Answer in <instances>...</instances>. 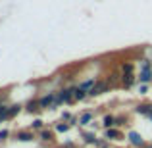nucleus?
<instances>
[{
    "label": "nucleus",
    "mask_w": 152,
    "mask_h": 148,
    "mask_svg": "<svg viewBox=\"0 0 152 148\" xmlns=\"http://www.w3.org/2000/svg\"><path fill=\"white\" fill-rule=\"evenodd\" d=\"M112 90V85L106 81V79H96V83L93 85V89L89 90V98H96V96H102V94L110 93Z\"/></svg>",
    "instance_id": "nucleus-2"
},
{
    "label": "nucleus",
    "mask_w": 152,
    "mask_h": 148,
    "mask_svg": "<svg viewBox=\"0 0 152 148\" xmlns=\"http://www.w3.org/2000/svg\"><path fill=\"white\" fill-rule=\"evenodd\" d=\"M148 121H150V123H152V114H150V115H148Z\"/></svg>",
    "instance_id": "nucleus-29"
},
{
    "label": "nucleus",
    "mask_w": 152,
    "mask_h": 148,
    "mask_svg": "<svg viewBox=\"0 0 152 148\" xmlns=\"http://www.w3.org/2000/svg\"><path fill=\"white\" fill-rule=\"evenodd\" d=\"M0 104H8V93H0Z\"/></svg>",
    "instance_id": "nucleus-25"
},
{
    "label": "nucleus",
    "mask_w": 152,
    "mask_h": 148,
    "mask_svg": "<svg viewBox=\"0 0 152 148\" xmlns=\"http://www.w3.org/2000/svg\"><path fill=\"white\" fill-rule=\"evenodd\" d=\"M148 90H150V85H146V83H139V85H137V93L141 94V96L148 94Z\"/></svg>",
    "instance_id": "nucleus-21"
},
{
    "label": "nucleus",
    "mask_w": 152,
    "mask_h": 148,
    "mask_svg": "<svg viewBox=\"0 0 152 148\" xmlns=\"http://www.w3.org/2000/svg\"><path fill=\"white\" fill-rule=\"evenodd\" d=\"M21 112H25V108H23V104H21V102H14V104H10V119L18 117Z\"/></svg>",
    "instance_id": "nucleus-14"
},
{
    "label": "nucleus",
    "mask_w": 152,
    "mask_h": 148,
    "mask_svg": "<svg viewBox=\"0 0 152 148\" xmlns=\"http://www.w3.org/2000/svg\"><path fill=\"white\" fill-rule=\"evenodd\" d=\"M71 117H73V115H71L69 112H62V121H69Z\"/></svg>",
    "instance_id": "nucleus-24"
},
{
    "label": "nucleus",
    "mask_w": 152,
    "mask_h": 148,
    "mask_svg": "<svg viewBox=\"0 0 152 148\" xmlns=\"http://www.w3.org/2000/svg\"><path fill=\"white\" fill-rule=\"evenodd\" d=\"M142 148H152V142H146V144L142 146Z\"/></svg>",
    "instance_id": "nucleus-28"
},
{
    "label": "nucleus",
    "mask_w": 152,
    "mask_h": 148,
    "mask_svg": "<svg viewBox=\"0 0 152 148\" xmlns=\"http://www.w3.org/2000/svg\"><path fill=\"white\" fill-rule=\"evenodd\" d=\"M37 137H39V141H42V142H54V139H56V131H52V129H41L37 133Z\"/></svg>",
    "instance_id": "nucleus-9"
},
{
    "label": "nucleus",
    "mask_w": 152,
    "mask_h": 148,
    "mask_svg": "<svg viewBox=\"0 0 152 148\" xmlns=\"http://www.w3.org/2000/svg\"><path fill=\"white\" fill-rule=\"evenodd\" d=\"M73 148H77V146H73Z\"/></svg>",
    "instance_id": "nucleus-31"
},
{
    "label": "nucleus",
    "mask_w": 152,
    "mask_h": 148,
    "mask_svg": "<svg viewBox=\"0 0 152 148\" xmlns=\"http://www.w3.org/2000/svg\"><path fill=\"white\" fill-rule=\"evenodd\" d=\"M135 114H137V115H145V117H148V115L152 114V104H150V102L137 104V106H135Z\"/></svg>",
    "instance_id": "nucleus-12"
},
{
    "label": "nucleus",
    "mask_w": 152,
    "mask_h": 148,
    "mask_svg": "<svg viewBox=\"0 0 152 148\" xmlns=\"http://www.w3.org/2000/svg\"><path fill=\"white\" fill-rule=\"evenodd\" d=\"M14 139L18 142H33L35 139H37V133L31 131V129H19V131L14 133Z\"/></svg>",
    "instance_id": "nucleus-4"
},
{
    "label": "nucleus",
    "mask_w": 152,
    "mask_h": 148,
    "mask_svg": "<svg viewBox=\"0 0 152 148\" xmlns=\"http://www.w3.org/2000/svg\"><path fill=\"white\" fill-rule=\"evenodd\" d=\"M106 81L110 83L112 87H115L118 83H121V71H112V73L106 77Z\"/></svg>",
    "instance_id": "nucleus-18"
},
{
    "label": "nucleus",
    "mask_w": 152,
    "mask_h": 148,
    "mask_svg": "<svg viewBox=\"0 0 152 148\" xmlns=\"http://www.w3.org/2000/svg\"><path fill=\"white\" fill-rule=\"evenodd\" d=\"M8 137H10V131L8 129H0V142H4Z\"/></svg>",
    "instance_id": "nucleus-22"
},
{
    "label": "nucleus",
    "mask_w": 152,
    "mask_h": 148,
    "mask_svg": "<svg viewBox=\"0 0 152 148\" xmlns=\"http://www.w3.org/2000/svg\"><path fill=\"white\" fill-rule=\"evenodd\" d=\"M123 125H127V117H118L115 119V127H123Z\"/></svg>",
    "instance_id": "nucleus-23"
},
{
    "label": "nucleus",
    "mask_w": 152,
    "mask_h": 148,
    "mask_svg": "<svg viewBox=\"0 0 152 148\" xmlns=\"http://www.w3.org/2000/svg\"><path fill=\"white\" fill-rule=\"evenodd\" d=\"M73 96H75V102H83V100L89 98V93H87V90H83L79 85H75L73 87Z\"/></svg>",
    "instance_id": "nucleus-15"
},
{
    "label": "nucleus",
    "mask_w": 152,
    "mask_h": 148,
    "mask_svg": "<svg viewBox=\"0 0 152 148\" xmlns=\"http://www.w3.org/2000/svg\"><path fill=\"white\" fill-rule=\"evenodd\" d=\"M135 85H139L137 75H135V73H121V83H119V87H121V89L129 90V89H133Z\"/></svg>",
    "instance_id": "nucleus-7"
},
{
    "label": "nucleus",
    "mask_w": 152,
    "mask_h": 148,
    "mask_svg": "<svg viewBox=\"0 0 152 148\" xmlns=\"http://www.w3.org/2000/svg\"><path fill=\"white\" fill-rule=\"evenodd\" d=\"M69 129H71V123H69V121H60V123H54V131H56V133H60V135L67 133Z\"/></svg>",
    "instance_id": "nucleus-17"
},
{
    "label": "nucleus",
    "mask_w": 152,
    "mask_h": 148,
    "mask_svg": "<svg viewBox=\"0 0 152 148\" xmlns=\"http://www.w3.org/2000/svg\"><path fill=\"white\" fill-rule=\"evenodd\" d=\"M2 123H4V121H2V119H0V125H2Z\"/></svg>",
    "instance_id": "nucleus-30"
},
{
    "label": "nucleus",
    "mask_w": 152,
    "mask_h": 148,
    "mask_svg": "<svg viewBox=\"0 0 152 148\" xmlns=\"http://www.w3.org/2000/svg\"><path fill=\"white\" fill-rule=\"evenodd\" d=\"M100 148H112V146H110V141H106V139H104V142L100 144Z\"/></svg>",
    "instance_id": "nucleus-26"
},
{
    "label": "nucleus",
    "mask_w": 152,
    "mask_h": 148,
    "mask_svg": "<svg viewBox=\"0 0 152 148\" xmlns=\"http://www.w3.org/2000/svg\"><path fill=\"white\" fill-rule=\"evenodd\" d=\"M27 114H39L41 112V104H39V98H29L25 104H23Z\"/></svg>",
    "instance_id": "nucleus-10"
},
{
    "label": "nucleus",
    "mask_w": 152,
    "mask_h": 148,
    "mask_svg": "<svg viewBox=\"0 0 152 148\" xmlns=\"http://www.w3.org/2000/svg\"><path fill=\"white\" fill-rule=\"evenodd\" d=\"M106 141H110V142H114V141H123V133H121V129L119 127H110V129H104V135H102Z\"/></svg>",
    "instance_id": "nucleus-8"
},
{
    "label": "nucleus",
    "mask_w": 152,
    "mask_h": 148,
    "mask_svg": "<svg viewBox=\"0 0 152 148\" xmlns=\"http://www.w3.org/2000/svg\"><path fill=\"white\" fill-rule=\"evenodd\" d=\"M93 121H94V112L87 110V112H81V114H79V125H81V127L91 125Z\"/></svg>",
    "instance_id": "nucleus-11"
},
{
    "label": "nucleus",
    "mask_w": 152,
    "mask_h": 148,
    "mask_svg": "<svg viewBox=\"0 0 152 148\" xmlns=\"http://www.w3.org/2000/svg\"><path fill=\"white\" fill-rule=\"evenodd\" d=\"M89 127H91V131H96V129H98V123H96V121H93Z\"/></svg>",
    "instance_id": "nucleus-27"
},
{
    "label": "nucleus",
    "mask_w": 152,
    "mask_h": 148,
    "mask_svg": "<svg viewBox=\"0 0 152 148\" xmlns=\"http://www.w3.org/2000/svg\"><path fill=\"white\" fill-rule=\"evenodd\" d=\"M54 102H56V90H48V93H45L42 96H39L41 110H50Z\"/></svg>",
    "instance_id": "nucleus-6"
},
{
    "label": "nucleus",
    "mask_w": 152,
    "mask_h": 148,
    "mask_svg": "<svg viewBox=\"0 0 152 148\" xmlns=\"http://www.w3.org/2000/svg\"><path fill=\"white\" fill-rule=\"evenodd\" d=\"M94 83H96V79H94V77H89V79H85V81H81V83H79V87H81L83 90H87V93H89V90L93 89V85H94Z\"/></svg>",
    "instance_id": "nucleus-20"
},
{
    "label": "nucleus",
    "mask_w": 152,
    "mask_h": 148,
    "mask_svg": "<svg viewBox=\"0 0 152 148\" xmlns=\"http://www.w3.org/2000/svg\"><path fill=\"white\" fill-rule=\"evenodd\" d=\"M115 119H118V115H114V114H104V117H102V121H100L102 129H110V127H115Z\"/></svg>",
    "instance_id": "nucleus-13"
},
{
    "label": "nucleus",
    "mask_w": 152,
    "mask_h": 148,
    "mask_svg": "<svg viewBox=\"0 0 152 148\" xmlns=\"http://www.w3.org/2000/svg\"><path fill=\"white\" fill-rule=\"evenodd\" d=\"M119 71H121V73H135V63L131 62V60H123V62L119 63Z\"/></svg>",
    "instance_id": "nucleus-16"
},
{
    "label": "nucleus",
    "mask_w": 152,
    "mask_h": 148,
    "mask_svg": "<svg viewBox=\"0 0 152 148\" xmlns=\"http://www.w3.org/2000/svg\"><path fill=\"white\" fill-rule=\"evenodd\" d=\"M79 135H81V139H83V142H85V144L94 146V148H100V144L104 142V137L102 139L96 137V131H81Z\"/></svg>",
    "instance_id": "nucleus-3"
},
{
    "label": "nucleus",
    "mask_w": 152,
    "mask_h": 148,
    "mask_svg": "<svg viewBox=\"0 0 152 148\" xmlns=\"http://www.w3.org/2000/svg\"><path fill=\"white\" fill-rule=\"evenodd\" d=\"M73 87L75 85H69V87H62V89L56 90V106H71L75 104V96H73Z\"/></svg>",
    "instance_id": "nucleus-1"
},
{
    "label": "nucleus",
    "mask_w": 152,
    "mask_h": 148,
    "mask_svg": "<svg viewBox=\"0 0 152 148\" xmlns=\"http://www.w3.org/2000/svg\"><path fill=\"white\" fill-rule=\"evenodd\" d=\"M125 139H127V142H129V144L133 146V148H142V146L146 144L145 137H142V135L139 133V131H129Z\"/></svg>",
    "instance_id": "nucleus-5"
},
{
    "label": "nucleus",
    "mask_w": 152,
    "mask_h": 148,
    "mask_svg": "<svg viewBox=\"0 0 152 148\" xmlns=\"http://www.w3.org/2000/svg\"><path fill=\"white\" fill-rule=\"evenodd\" d=\"M29 129H31V131H35V133H39L41 129H45V121H42L41 117H35L33 121L29 123Z\"/></svg>",
    "instance_id": "nucleus-19"
}]
</instances>
